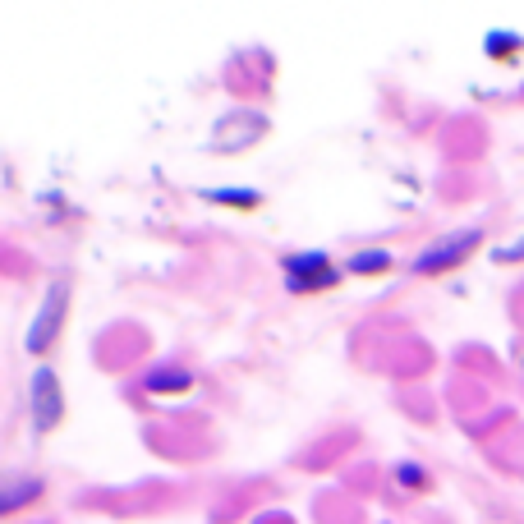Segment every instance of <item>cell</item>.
<instances>
[{
  "mask_svg": "<svg viewBox=\"0 0 524 524\" xmlns=\"http://www.w3.org/2000/svg\"><path fill=\"white\" fill-rule=\"evenodd\" d=\"M60 313H65V281L51 285V295H46V308H42V322L33 327V336H28V349H46L55 340V331H60Z\"/></svg>",
  "mask_w": 524,
  "mask_h": 524,
  "instance_id": "obj_1",
  "label": "cell"
},
{
  "mask_svg": "<svg viewBox=\"0 0 524 524\" xmlns=\"http://www.w3.org/2000/svg\"><path fill=\"white\" fill-rule=\"evenodd\" d=\"M33 414H37V428H55V419H60V386H55V372H37L33 382Z\"/></svg>",
  "mask_w": 524,
  "mask_h": 524,
  "instance_id": "obj_2",
  "label": "cell"
},
{
  "mask_svg": "<svg viewBox=\"0 0 524 524\" xmlns=\"http://www.w3.org/2000/svg\"><path fill=\"white\" fill-rule=\"evenodd\" d=\"M479 240V235H460V240H451V249H437V253H428L423 262H419V267H423V272H432V267H446V262H456L460 253L470 249V244Z\"/></svg>",
  "mask_w": 524,
  "mask_h": 524,
  "instance_id": "obj_3",
  "label": "cell"
},
{
  "mask_svg": "<svg viewBox=\"0 0 524 524\" xmlns=\"http://www.w3.org/2000/svg\"><path fill=\"white\" fill-rule=\"evenodd\" d=\"M290 276H313V285L336 281L331 272H322V258H299V262H290Z\"/></svg>",
  "mask_w": 524,
  "mask_h": 524,
  "instance_id": "obj_4",
  "label": "cell"
}]
</instances>
